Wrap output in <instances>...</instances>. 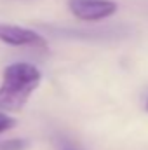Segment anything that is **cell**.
Masks as SVG:
<instances>
[{
    "label": "cell",
    "mask_w": 148,
    "mask_h": 150,
    "mask_svg": "<svg viewBox=\"0 0 148 150\" xmlns=\"http://www.w3.org/2000/svg\"><path fill=\"white\" fill-rule=\"evenodd\" d=\"M42 80V74L30 63H12L5 67L0 84V107L5 110H21Z\"/></svg>",
    "instance_id": "1"
},
{
    "label": "cell",
    "mask_w": 148,
    "mask_h": 150,
    "mask_svg": "<svg viewBox=\"0 0 148 150\" xmlns=\"http://www.w3.org/2000/svg\"><path fill=\"white\" fill-rule=\"evenodd\" d=\"M70 11L82 21H101L117 12V4L110 0H72Z\"/></svg>",
    "instance_id": "2"
},
{
    "label": "cell",
    "mask_w": 148,
    "mask_h": 150,
    "mask_svg": "<svg viewBox=\"0 0 148 150\" xmlns=\"http://www.w3.org/2000/svg\"><path fill=\"white\" fill-rule=\"evenodd\" d=\"M0 42L14 47H40L47 45L45 38L37 32L16 25H0Z\"/></svg>",
    "instance_id": "3"
},
{
    "label": "cell",
    "mask_w": 148,
    "mask_h": 150,
    "mask_svg": "<svg viewBox=\"0 0 148 150\" xmlns=\"http://www.w3.org/2000/svg\"><path fill=\"white\" fill-rule=\"evenodd\" d=\"M28 147L26 140H7V142H0V150H25Z\"/></svg>",
    "instance_id": "4"
},
{
    "label": "cell",
    "mask_w": 148,
    "mask_h": 150,
    "mask_svg": "<svg viewBox=\"0 0 148 150\" xmlns=\"http://www.w3.org/2000/svg\"><path fill=\"white\" fill-rule=\"evenodd\" d=\"M16 126V120L12 119V117H9L7 113L0 112V133H4V131H9V129H12Z\"/></svg>",
    "instance_id": "5"
},
{
    "label": "cell",
    "mask_w": 148,
    "mask_h": 150,
    "mask_svg": "<svg viewBox=\"0 0 148 150\" xmlns=\"http://www.w3.org/2000/svg\"><path fill=\"white\" fill-rule=\"evenodd\" d=\"M59 150H80V149H77L73 143H70L66 140H61L59 142Z\"/></svg>",
    "instance_id": "6"
},
{
    "label": "cell",
    "mask_w": 148,
    "mask_h": 150,
    "mask_svg": "<svg viewBox=\"0 0 148 150\" xmlns=\"http://www.w3.org/2000/svg\"><path fill=\"white\" fill-rule=\"evenodd\" d=\"M147 112H148V101H147Z\"/></svg>",
    "instance_id": "7"
}]
</instances>
